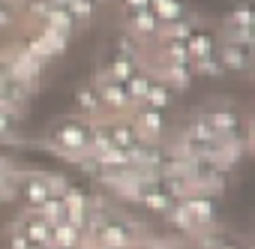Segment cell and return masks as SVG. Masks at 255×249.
Wrapping results in <instances>:
<instances>
[{"label": "cell", "mask_w": 255, "mask_h": 249, "mask_svg": "<svg viewBox=\"0 0 255 249\" xmlns=\"http://www.w3.org/2000/svg\"><path fill=\"white\" fill-rule=\"evenodd\" d=\"M0 207H3V204H0Z\"/></svg>", "instance_id": "34"}, {"label": "cell", "mask_w": 255, "mask_h": 249, "mask_svg": "<svg viewBox=\"0 0 255 249\" xmlns=\"http://www.w3.org/2000/svg\"><path fill=\"white\" fill-rule=\"evenodd\" d=\"M90 132H93V120L81 114H63L51 120V126L45 132V144L57 156L78 162L81 156L90 153Z\"/></svg>", "instance_id": "1"}, {"label": "cell", "mask_w": 255, "mask_h": 249, "mask_svg": "<svg viewBox=\"0 0 255 249\" xmlns=\"http://www.w3.org/2000/svg\"><path fill=\"white\" fill-rule=\"evenodd\" d=\"M48 249H60V246H48Z\"/></svg>", "instance_id": "33"}, {"label": "cell", "mask_w": 255, "mask_h": 249, "mask_svg": "<svg viewBox=\"0 0 255 249\" xmlns=\"http://www.w3.org/2000/svg\"><path fill=\"white\" fill-rule=\"evenodd\" d=\"M189 63H192V72H195V75H207V78L225 75L222 66H219V60H216V54H213V57H201V60H189Z\"/></svg>", "instance_id": "27"}, {"label": "cell", "mask_w": 255, "mask_h": 249, "mask_svg": "<svg viewBox=\"0 0 255 249\" xmlns=\"http://www.w3.org/2000/svg\"><path fill=\"white\" fill-rule=\"evenodd\" d=\"M75 114H81V117H87V120H99V114H102V99H99V87H96V81H87V84H81L78 90H75Z\"/></svg>", "instance_id": "16"}, {"label": "cell", "mask_w": 255, "mask_h": 249, "mask_svg": "<svg viewBox=\"0 0 255 249\" xmlns=\"http://www.w3.org/2000/svg\"><path fill=\"white\" fill-rule=\"evenodd\" d=\"M141 45H144L141 39H135L132 33L123 30V33L117 36V45H114L111 51H117V54H123V57H129V60H135V63H141Z\"/></svg>", "instance_id": "23"}, {"label": "cell", "mask_w": 255, "mask_h": 249, "mask_svg": "<svg viewBox=\"0 0 255 249\" xmlns=\"http://www.w3.org/2000/svg\"><path fill=\"white\" fill-rule=\"evenodd\" d=\"M150 12H153V18L159 21V27H162V30H165V27H171V24H177V21H183V18L189 15V9H186V6L171 3V0H150Z\"/></svg>", "instance_id": "21"}, {"label": "cell", "mask_w": 255, "mask_h": 249, "mask_svg": "<svg viewBox=\"0 0 255 249\" xmlns=\"http://www.w3.org/2000/svg\"><path fill=\"white\" fill-rule=\"evenodd\" d=\"M39 24H42V27H48V30H54V33H60V36H66V39L78 30V24L72 21V15H69L66 3H51V6H48V12H45V18H42Z\"/></svg>", "instance_id": "18"}, {"label": "cell", "mask_w": 255, "mask_h": 249, "mask_svg": "<svg viewBox=\"0 0 255 249\" xmlns=\"http://www.w3.org/2000/svg\"><path fill=\"white\" fill-rule=\"evenodd\" d=\"M15 198H21L24 210H39L48 198H51V189H48V177L33 171V174H24V177H15Z\"/></svg>", "instance_id": "7"}, {"label": "cell", "mask_w": 255, "mask_h": 249, "mask_svg": "<svg viewBox=\"0 0 255 249\" xmlns=\"http://www.w3.org/2000/svg\"><path fill=\"white\" fill-rule=\"evenodd\" d=\"M12 123H15V114H9L6 108H0V138H6L12 132Z\"/></svg>", "instance_id": "30"}, {"label": "cell", "mask_w": 255, "mask_h": 249, "mask_svg": "<svg viewBox=\"0 0 255 249\" xmlns=\"http://www.w3.org/2000/svg\"><path fill=\"white\" fill-rule=\"evenodd\" d=\"M18 15H21V6H15V3H3V0H0V30L12 27V24L18 21Z\"/></svg>", "instance_id": "28"}, {"label": "cell", "mask_w": 255, "mask_h": 249, "mask_svg": "<svg viewBox=\"0 0 255 249\" xmlns=\"http://www.w3.org/2000/svg\"><path fill=\"white\" fill-rule=\"evenodd\" d=\"M129 249H159V243H153V240H144V237H141V240H138L135 246H129Z\"/></svg>", "instance_id": "32"}, {"label": "cell", "mask_w": 255, "mask_h": 249, "mask_svg": "<svg viewBox=\"0 0 255 249\" xmlns=\"http://www.w3.org/2000/svg\"><path fill=\"white\" fill-rule=\"evenodd\" d=\"M96 87H99V99H102V114L108 117H126L135 102L129 99L126 87L120 81H108V78H96Z\"/></svg>", "instance_id": "6"}, {"label": "cell", "mask_w": 255, "mask_h": 249, "mask_svg": "<svg viewBox=\"0 0 255 249\" xmlns=\"http://www.w3.org/2000/svg\"><path fill=\"white\" fill-rule=\"evenodd\" d=\"M174 90L153 72L150 75V84H147V93H144V99H141V105H147V108H156V111H168L171 105H174Z\"/></svg>", "instance_id": "17"}, {"label": "cell", "mask_w": 255, "mask_h": 249, "mask_svg": "<svg viewBox=\"0 0 255 249\" xmlns=\"http://www.w3.org/2000/svg\"><path fill=\"white\" fill-rule=\"evenodd\" d=\"M141 240V231H138V225L132 222V219H126V216H120V213H108L99 225H96V231L87 237V246H93V249H129V246H135Z\"/></svg>", "instance_id": "2"}, {"label": "cell", "mask_w": 255, "mask_h": 249, "mask_svg": "<svg viewBox=\"0 0 255 249\" xmlns=\"http://www.w3.org/2000/svg\"><path fill=\"white\" fill-rule=\"evenodd\" d=\"M204 120H207V126L219 135V138H240L243 129H246V117L237 105L219 99V102H210L198 111Z\"/></svg>", "instance_id": "3"}, {"label": "cell", "mask_w": 255, "mask_h": 249, "mask_svg": "<svg viewBox=\"0 0 255 249\" xmlns=\"http://www.w3.org/2000/svg\"><path fill=\"white\" fill-rule=\"evenodd\" d=\"M150 75H153V69L138 66V69L129 75V81L123 84V87H126V93H129V99H132L135 105H141V99H144V93H147V84H150Z\"/></svg>", "instance_id": "22"}, {"label": "cell", "mask_w": 255, "mask_h": 249, "mask_svg": "<svg viewBox=\"0 0 255 249\" xmlns=\"http://www.w3.org/2000/svg\"><path fill=\"white\" fill-rule=\"evenodd\" d=\"M186 42V51H189V60H201V57H213L216 48H219V36L204 27V24H195L189 30V36L183 39Z\"/></svg>", "instance_id": "12"}, {"label": "cell", "mask_w": 255, "mask_h": 249, "mask_svg": "<svg viewBox=\"0 0 255 249\" xmlns=\"http://www.w3.org/2000/svg\"><path fill=\"white\" fill-rule=\"evenodd\" d=\"M51 246H60V249H81V246H87V240H84V231L78 228V225H72V222H57V225H51Z\"/></svg>", "instance_id": "19"}, {"label": "cell", "mask_w": 255, "mask_h": 249, "mask_svg": "<svg viewBox=\"0 0 255 249\" xmlns=\"http://www.w3.org/2000/svg\"><path fill=\"white\" fill-rule=\"evenodd\" d=\"M126 33H132L135 39H156L159 33H162V27H159V21L153 18V12H150V6L144 9V12H138V15H132L129 21H126Z\"/></svg>", "instance_id": "20"}, {"label": "cell", "mask_w": 255, "mask_h": 249, "mask_svg": "<svg viewBox=\"0 0 255 249\" xmlns=\"http://www.w3.org/2000/svg\"><path fill=\"white\" fill-rule=\"evenodd\" d=\"M9 228H12V231H18L27 243H36V246H51V225H48L39 213H33V210L18 213V216H15V222H12Z\"/></svg>", "instance_id": "9"}, {"label": "cell", "mask_w": 255, "mask_h": 249, "mask_svg": "<svg viewBox=\"0 0 255 249\" xmlns=\"http://www.w3.org/2000/svg\"><path fill=\"white\" fill-rule=\"evenodd\" d=\"M66 9H69V15H72V21L81 27V24H87L90 18H93V12H96V6L90 3V0H66Z\"/></svg>", "instance_id": "24"}, {"label": "cell", "mask_w": 255, "mask_h": 249, "mask_svg": "<svg viewBox=\"0 0 255 249\" xmlns=\"http://www.w3.org/2000/svg\"><path fill=\"white\" fill-rule=\"evenodd\" d=\"M174 93H180V90H189V84H192V78H195V72H192V63L189 60H180V63H159V72H156Z\"/></svg>", "instance_id": "15"}, {"label": "cell", "mask_w": 255, "mask_h": 249, "mask_svg": "<svg viewBox=\"0 0 255 249\" xmlns=\"http://www.w3.org/2000/svg\"><path fill=\"white\" fill-rule=\"evenodd\" d=\"M138 66H141V63H135V60H129V57H123V54L111 51V54H105V60H102L96 78H108V81H120V84H126V81H129V75H132Z\"/></svg>", "instance_id": "13"}, {"label": "cell", "mask_w": 255, "mask_h": 249, "mask_svg": "<svg viewBox=\"0 0 255 249\" xmlns=\"http://www.w3.org/2000/svg\"><path fill=\"white\" fill-rule=\"evenodd\" d=\"M177 204L186 210V216L192 219V225L198 228V234L213 231V228L219 225V201H216L213 195L198 192V189H189Z\"/></svg>", "instance_id": "4"}, {"label": "cell", "mask_w": 255, "mask_h": 249, "mask_svg": "<svg viewBox=\"0 0 255 249\" xmlns=\"http://www.w3.org/2000/svg\"><path fill=\"white\" fill-rule=\"evenodd\" d=\"M33 213H39L48 225H57V222H63V219H66V216H63V201H60V198H54V195H51L39 210H33Z\"/></svg>", "instance_id": "26"}, {"label": "cell", "mask_w": 255, "mask_h": 249, "mask_svg": "<svg viewBox=\"0 0 255 249\" xmlns=\"http://www.w3.org/2000/svg\"><path fill=\"white\" fill-rule=\"evenodd\" d=\"M129 120H132V126H135V132H138L141 141H153V144L159 141L162 144V138L168 132V111H156V108H147V105H135L129 111Z\"/></svg>", "instance_id": "5"}, {"label": "cell", "mask_w": 255, "mask_h": 249, "mask_svg": "<svg viewBox=\"0 0 255 249\" xmlns=\"http://www.w3.org/2000/svg\"><path fill=\"white\" fill-rule=\"evenodd\" d=\"M216 60H219L222 72H249L255 54H252V45H246V42H228V39H219Z\"/></svg>", "instance_id": "8"}, {"label": "cell", "mask_w": 255, "mask_h": 249, "mask_svg": "<svg viewBox=\"0 0 255 249\" xmlns=\"http://www.w3.org/2000/svg\"><path fill=\"white\" fill-rule=\"evenodd\" d=\"M147 6H150V0H129V3H123V6H120V12H123V21H129L132 15L144 12Z\"/></svg>", "instance_id": "29"}, {"label": "cell", "mask_w": 255, "mask_h": 249, "mask_svg": "<svg viewBox=\"0 0 255 249\" xmlns=\"http://www.w3.org/2000/svg\"><path fill=\"white\" fill-rule=\"evenodd\" d=\"M105 126H108V138H111V147H114V150L129 153V150H135V147L141 144V138H138V132H135V126H132L129 114H126V117H108Z\"/></svg>", "instance_id": "10"}, {"label": "cell", "mask_w": 255, "mask_h": 249, "mask_svg": "<svg viewBox=\"0 0 255 249\" xmlns=\"http://www.w3.org/2000/svg\"><path fill=\"white\" fill-rule=\"evenodd\" d=\"M27 246H30V243H27L18 231H12V228H9V234H6V249H27Z\"/></svg>", "instance_id": "31"}, {"label": "cell", "mask_w": 255, "mask_h": 249, "mask_svg": "<svg viewBox=\"0 0 255 249\" xmlns=\"http://www.w3.org/2000/svg\"><path fill=\"white\" fill-rule=\"evenodd\" d=\"M165 219H168V222H171L180 234H192V237H198V228L192 225V219L186 216V210H183L180 204H174V207H171V213H168Z\"/></svg>", "instance_id": "25"}, {"label": "cell", "mask_w": 255, "mask_h": 249, "mask_svg": "<svg viewBox=\"0 0 255 249\" xmlns=\"http://www.w3.org/2000/svg\"><path fill=\"white\" fill-rule=\"evenodd\" d=\"M138 204H141L147 213H153V216H168V213H171V207H174L177 201H174V198H171V195L156 183V180H153V183H147V186H144V192L138 195Z\"/></svg>", "instance_id": "14"}, {"label": "cell", "mask_w": 255, "mask_h": 249, "mask_svg": "<svg viewBox=\"0 0 255 249\" xmlns=\"http://www.w3.org/2000/svg\"><path fill=\"white\" fill-rule=\"evenodd\" d=\"M60 201H63L66 222H72V225H78L84 231V219H87V210H90V192H84L81 186H72L69 183V189L60 195Z\"/></svg>", "instance_id": "11"}]
</instances>
